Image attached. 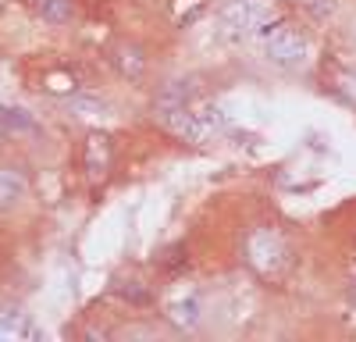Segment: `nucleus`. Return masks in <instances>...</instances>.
Segmentation results:
<instances>
[{
    "mask_svg": "<svg viewBox=\"0 0 356 342\" xmlns=\"http://www.w3.org/2000/svg\"><path fill=\"white\" fill-rule=\"evenodd\" d=\"M157 307H161V321L171 332L193 335L211 318V296L196 282H171L164 289H157Z\"/></svg>",
    "mask_w": 356,
    "mask_h": 342,
    "instance_id": "nucleus-3",
    "label": "nucleus"
},
{
    "mask_svg": "<svg viewBox=\"0 0 356 342\" xmlns=\"http://www.w3.org/2000/svg\"><path fill=\"white\" fill-rule=\"evenodd\" d=\"M8 4H11V0H0V11H4V8H8Z\"/></svg>",
    "mask_w": 356,
    "mask_h": 342,
    "instance_id": "nucleus-13",
    "label": "nucleus"
},
{
    "mask_svg": "<svg viewBox=\"0 0 356 342\" xmlns=\"http://www.w3.org/2000/svg\"><path fill=\"white\" fill-rule=\"evenodd\" d=\"M239 264L260 285H285L300 271V243L282 221L260 218L239 232Z\"/></svg>",
    "mask_w": 356,
    "mask_h": 342,
    "instance_id": "nucleus-1",
    "label": "nucleus"
},
{
    "mask_svg": "<svg viewBox=\"0 0 356 342\" xmlns=\"http://www.w3.org/2000/svg\"><path fill=\"white\" fill-rule=\"evenodd\" d=\"M33 22L47 25V28H72L82 18V4L79 0H25Z\"/></svg>",
    "mask_w": 356,
    "mask_h": 342,
    "instance_id": "nucleus-9",
    "label": "nucleus"
},
{
    "mask_svg": "<svg viewBox=\"0 0 356 342\" xmlns=\"http://www.w3.org/2000/svg\"><path fill=\"white\" fill-rule=\"evenodd\" d=\"M267 18H271L267 0H214V25L225 40L257 36Z\"/></svg>",
    "mask_w": 356,
    "mask_h": 342,
    "instance_id": "nucleus-7",
    "label": "nucleus"
},
{
    "mask_svg": "<svg viewBox=\"0 0 356 342\" xmlns=\"http://www.w3.org/2000/svg\"><path fill=\"white\" fill-rule=\"evenodd\" d=\"M257 43H260L264 61L282 75H303V72L317 68V57H321L317 33H314V25L307 18H300L296 11L267 18L257 28Z\"/></svg>",
    "mask_w": 356,
    "mask_h": 342,
    "instance_id": "nucleus-2",
    "label": "nucleus"
},
{
    "mask_svg": "<svg viewBox=\"0 0 356 342\" xmlns=\"http://www.w3.org/2000/svg\"><path fill=\"white\" fill-rule=\"evenodd\" d=\"M285 4H289V11L307 18L314 28H335L346 18L349 0H285Z\"/></svg>",
    "mask_w": 356,
    "mask_h": 342,
    "instance_id": "nucleus-10",
    "label": "nucleus"
},
{
    "mask_svg": "<svg viewBox=\"0 0 356 342\" xmlns=\"http://www.w3.org/2000/svg\"><path fill=\"white\" fill-rule=\"evenodd\" d=\"M36 189L33 168L22 157H0V218H11L29 207Z\"/></svg>",
    "mask_w": 356,
    "mask_h": 342,
    "instance_id": "nucleus-8",
    "label": "nucleus"
},
{
    "mask_svg": "<svg viewBox=\"0 0 356 342\" xmlns=\"http://www.w3.org/2000/svg\"><path fill=\"white\" fill-rule=\"evenodd\" d=\"M104 65L129 86H150L157 75V54L146 40L122 33L104 47Z\"/></svg>",
    "mask_w": 356,
    "mask_h": 342,
    "instance_id": "nucleus-5",
    "label": "nucleus"
},
{
    "mask_svg": "<svg viewBox=\"0 0 356 342\" xmlns=\"http://www.w3.org/2000/svg\"><path fill=\"white\" fill-rule=\"evenodd\" d=\"M342 278H346V285L356 293V250H349L346 256H342Z\"/></svg>",
    "mask_w": 356,
    "mask_h": 342,
    "instance_id": "nucleus-11",
    "label": "nucleus"
},
{
    "mask_svg": "<svg viewBox=\"0 0 356 342\" xmlns=\"http://www.w3.org/2000/svg\"><path fill=\"white\" fill-rule=\"evenodd\" d=\"M346 47H353V50H356V18L349 22V33H346Z\"/></svg>",
    "mask_w": 356,
    "mask_h": 342,
    "instance_id": "nucleus-12",
    "label": "nucleus"
},
{
    "mask_svg": "<svg viewBox=\"0 0 356 342\" xmlns=\"http://www.w3.org/2000/svg\"><path fill=\"white\" fill-rule=\"evenodd\" d=\"M75 161H79V175H82L86 189L93 196H100L111 186L114 171H118V142H114V136L104 132V129L82 132L79 147H75Z\"/></svg>",
    "mask_w": 356,
    "mask_h": 342,
    "instance_id": "nucleus-4",
    "label": "nucleus"
},
{
    "mask_svg": "<svg viewBox=\"0 0 356 342\" xmlns=\"http://www.w3.org/2000/svg\"><path fill=\"white\" fill-rule=\"evenodd\" d=\"M317 82H321V93H328L332 100H339L342 107L356 111V50H324L317 57Z\"/></svg>",
    "mask_w": 356,
    "mask_h": 342,
    "instance_id": "nucleus-6",
    "label": "nucleus"
}]
</instances>
